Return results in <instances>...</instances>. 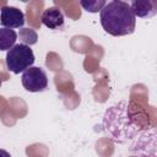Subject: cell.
Wrapping results in <instances>:
<instances>
[{
  "mask_svg": "<svg viewBox=\"0 0 157 157\" xmlns=\"http://www.w3.org/2000/svg\"><path fill=\"white\" fill-rule=\"evenodd\" d=\"M99 20L103 29L114 37L128 36L135 31L136 17L130 5L121 0L107 2L101 10Z\"/></svg>",
  "mask_w": 157,
  "mask_h": 157,
  "instance_id": "obj_1",
  "label": "cell"
},
{
  "mask_svg": "<svg viewBox=\"0 0 157 157\" xmlns=\"http://www.w3.org/2000/svg\"><path fill=\"white\" fill-rule=\"evenodd\" d=\"M34 60L33 50L23 43L15 44L6 54V66L13 74L23 72L33 65Z\"/></svg>",
  "mask_w": 157,
  "mask_h": 157,
  "instance_id": "obj_2",
  "label": "cell"
},
{
  "mask_svg": "<svg viewBox=\"0 0 157 157\" xmlns=\"http://www.w3.org/2000/svg\"><path fill=\"white\" fill-rule=\"evenodd\" d=\"M22 86L28 92H42L48 87V76L39 66H31L21 76Z\"/></svg>",
  "mask_w": 157,
  "mask_h": 157,
  "instance_id": "obj_3",
  "label": "cell"
},
{
  "mask_svg": "<svg viewBox=\"0 0 157 157\" xmlns=\"http://www.w3.org/2000/svg\"><path fill=\"white\" fill-rule=\"evenodd\" d=\"M0 25L4 28H21L25 25V13L15 6H4L0 12Z\"/></svg>",
  "mask_w": 157,
  "mask_h": 157,
  "instance_id": "obj_4",
  "label": "cell"
},
{
  "mask_svg": "<svg viewBox=\"0 0 157 157\" xmlns=\"http://www.w3.org/2000/svg\"><path fill=\"white\" fill-rule=\"evenodd\" d=\"M40 21L49 29H58L64 25V15L60 11V9L52 6L43 11Z\"/></svg>",
  "mask_w": 157,
  "mask_h": 157,
  "instance_id": "obj_5",
  "label": "cell"
},
{
  "mask_svg": "<svg viewBox=\"0 0 157 157\" xmlns=\"http://www.w3.org/2000/svg\"><path fill=\"white\" fill-rule=\"evenodd\" d=\"M135 17L150 18L157 13V1H132L129 4Z\"/></svg>",
  "mask_w": 157,
  "mask_h": 157,
  "instance_id": "obj_6",
  "label": "cell"
},
{
  "mask_svg": "<svg viewBox=\"0 0 157 157\" xmlns=\"http://www.w3.org/2000/svg\"><path fill=\"white\" fill-rule=\"evenodd\" d=\"M17 39V33L10 28H0V50H10Z\"/></svg>",
  "mask_w": 157,
  "mask_h": 157,
  "instance_id": "obj_7",
  "label": "cell"
},
{
  "mask_svg": "<svg viewBox=\"0 0 157 157\" xmlns=\"http://www.w3.org/2000/svg\"><path fill=\"white\" fill-rule=\"evenodd\" d=\"M107 2L105 1H103V0H99V1H97V0H88V1H85V0H82V1H80V5L87 11V12H98V11H101L102 9H103V6L105 5Z\"/></svg>",
  "mask_w": 157,
  "mask_h": 157,
  "instance_id": "obj_8",
  "label": "cell"
},
{
  "mask_svg": "<svg viewBox=\"0 0 157 157\" xmlns=\"http://www.w3.org/2000/svg\"><path fill=\"white\" fill-rule=\"evenodd\" d=\"M36 34V32H33L31 28H25L21 33H20V37L22 38V40L25 42V43H29V44H34L36 42H37V39L36 38H31L29 36H34Z\"/></svg>",
  "mask_w": 157,
  "mask_h": 157,
  "instance_id": "obj_9",
  "label": "cell"
},
{
  "mask_svg": "<svg viewBox=\"0 0 157 157\" xmlns=\"http://www.w3.org/2000/svg\"><path fill=\"white\" fill-rule=\"evenodd\" d=\"M0 157H11V155H10L7 151H5V150L0 148Z\"/></svg>",
  "mask_w": 157,
  "mask_h": 157,
  "instance_id": "obj_10",
  "label": "cell"
}]
</instances>
